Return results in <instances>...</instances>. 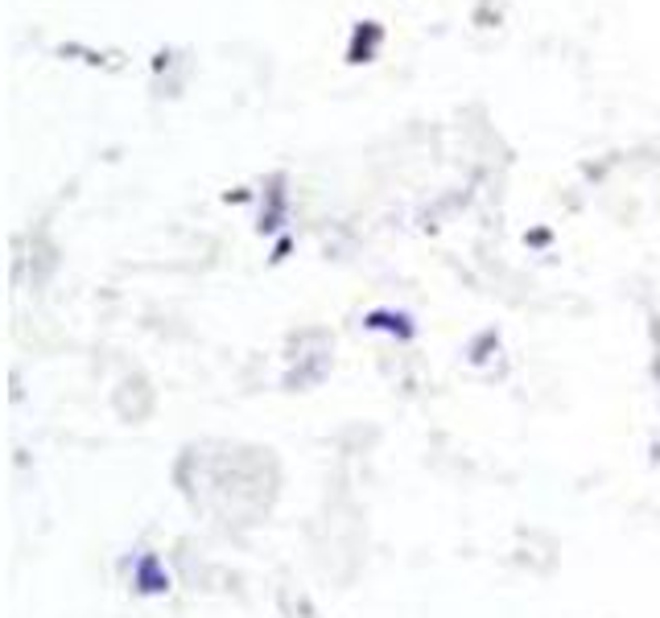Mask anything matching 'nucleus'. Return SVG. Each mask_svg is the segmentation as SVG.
<instances>
[{"label": "nucleus", "mask_w": 660, "mask_h": 618, "mask_svg": "<svg viewBox=\"0 0 660 618\" xmlns=\"http://www.w3.org/2000/svg\"><path fill=\"white\" fill-rule=\"evenodd\" d=\"M380 45V26H372L367 21L364 29H355V42H352V62H367L372 58V50Z\"/></svg>", "instance_id": "7ed1b4c3"}, {"label": "nucleus", "mask_w": 660, "mask_h": 618, "mask_svg": "<svg viewBox=\"0 0 660 618\" xmlns=\"http://www.w3.org/2000/svg\"><path fill=\"white\" fill-rule=\"evenodd\" d=\"M367 326L372 331H388V334H400V338H409L413 326L405 314H388V310H376V314H367Z\"/></svg>", "instance_id": "f03ea898"}, {"label": "nucleus", "mask_w": 660, "mask_h": 618, "mask_svg": "<svg viewBox=\"0 0 660 618\" xmlns=\"http://www.w3.org/2000/svg\"><path fill=\"white\" fill-rule=\"evenodd\" d=\"M136 586H141L145 594L170 590V577L162 574V565H158V557H141V565H136Z\"/></svg>", "instance_id": "f257e3e1"}]
</instances>
